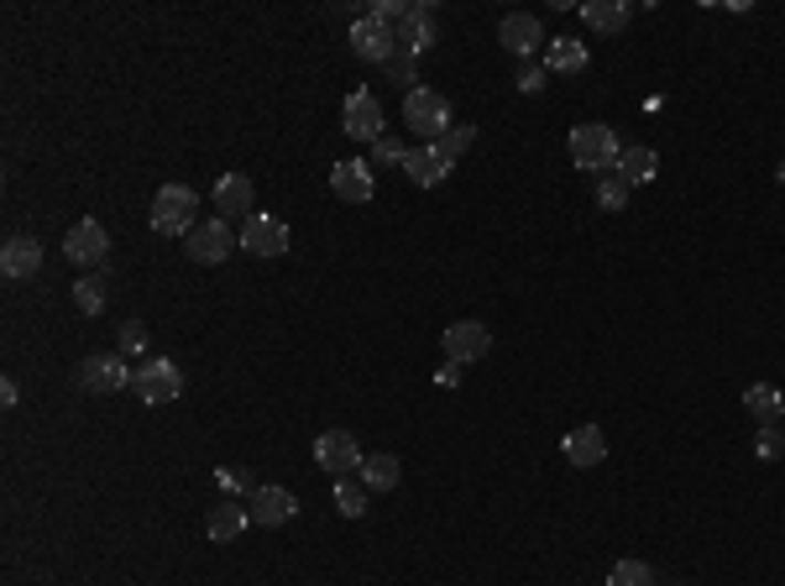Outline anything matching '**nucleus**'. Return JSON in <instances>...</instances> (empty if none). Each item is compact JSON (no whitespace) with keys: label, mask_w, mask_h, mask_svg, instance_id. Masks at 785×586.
I'll return each instance as SVG.
<instances>
[{"label":"nucleus","mask_w":785,"mask_h":586,"mask_svg":"<svg viewBox=\"0 0 785 586\" xmlns=\"http://www.w3.org/2000/svg\"><path fill=\"white\" fill-rule=\"evenodd\" d=\"M246 513H252V524L278 529L299 513V503H294V492H283V487H257V492L246 498Z\"/></svg>","instance_id":"obj_16"},{"label":"nucleus","mask_w":785,"mask_h":586,"mask_svg":"<svg viewBox=\"0 0 785 586\" xmlns=\"http://www.w3.org/2000/svg\"><path fill=\"white\" fill-rule=\"evenodd\" d=\"M607 586H660V582H655V571L645 561H618L607 571Z\"/></svg>","instance_id":"obj_29"},{"label":"nucleus","mask_w":785,"mask_h":586,"mask_svg":"<svg viewBox=\"0 0 785 586\" xmlns=\"http://www.w3.org/2000/svg\"><path fill=\"white\" fill-rule=\"evenodd\" d=\"M565 461H571V466H582V471H592V466H603V461H607V435H603L597 425L571 429V435H565Z\"/></svg>","instance_id":"obj_19"},{"label":"nucleus","mask_w":785,"mask_h":586,"mask_svg":"<svg viewBox=\"0 0 785 586\" xmlns=\"http://www.w3.org/2000/svg\"><path fill=\"white\" fill-rule=\"evenodd\" d=\"M147 345V324L141 320H126L121 324V351H141Z\"/></svg>","instance_id":"obj_36"},{"label":"nucleus","mask_w":785,"mask_h":586,"mask_svg":"<svg viewBox=\"0 0 785 586\" xmlns=\"http://www.w3.org/2000/svg\"><path fill=\"white\" fill-rule=\"evenodd\" d=\"M242 252H252V257H283L288 252V225L278 215H252L242 225Z\"/></svg>","instance_id":"obj_15"},{"label":"nucleus","mask_w":785,"mask_h":586,"mask_svg":"<svg viewBox=\"0 0 785 586\" xmlns=\"http://www.w3.org/2000/svg\"><path fill=\"white\" fill-rule=\"evenodd\" d=\"M450 168H456V162H445L435 147H414V152L403 158V179L414 183V189H441V183L450 179Z\"/></svg>","instance_id":"obj_17"},{"label":"nucleus","mask_w":785,"mask_h":586,"mask_svg":"<svg viewBox=\"0 0 785 586\" xmlns=\"http://www.w3.org/2000/svg\"><path fill=\"white\" fill-rule=\"evenodd\" d=\"M315 461H320V471H330V477H351V471H362L367 456L351 429H325L320 440H315Z\"/></svg>","instance_id":"obj_6"},{"label":"nucleus","mask_w":785,"mask_h":586,"mask_svg":"<svg viewBox=\"0 0 785 586\" xmlns=\"http://www.w3.org/2000/svg\"><path fill=\"white\" fill-rule=\"evenodd\" d=\"M0 404H6V408H17V404H21V387H17V377H6V383H0Z\"/></svg>","instance_id":"obj_38"},{"label":"nucleus","mask_w":785,"mask_h":586,"mask_svg":"<svg viewBox=\"0 0 785 586\" xmlns=\"http://www.w3.org/2000/svg\"><path fill=\"white\" fill-rule=\"evenodd\" d=\"M246 529H252V513H246L236 498L215 503V508H210V519H204V534H210L215 545H225V540H242Z\"/></svg>","instance_id":"obj_20"},{"label":"nucleus","mask_w":785,"mask_h":586,"mask_svg":"<svg viewBox=\"0 0 785 586\" xmlns=\"http://www.w3.org/2000/svg\"><path fill=\"white\" fill-rule=\"evenodd\" d=\"M330 194L346 204H367L372 194H378V179H372V162L362 158H346L330 168Z\"/></svg>","instance_id":"obj_13"},{"label":"nucleus","mask_w":785,"mask_h":586,"mask_svg":"<svg viewBox=\"0 0 785 586\" xmlns=\"http://www.w3.org/2000/svg\"><path fill=\"white\" fill-rule=\"evenodd\" d=\"M63 257L74 267H105L110 257V236H105L100 221H79L68 225V236H63Z\"/></svg>","instance_id":"obj_8"},{"label":"nucleus","mask_w":785,"mask_h":586,"mask_svg":"<svg viewBox=\"0 0 785 586\" xmlns=\"http://www.w3.org/2000/svg\"><path fill=\"white\" fill-rule=\"evenodd\" d=\"M383 74H388L393 84H403V89H409V84L420 89V58H409V53H393V58L383 63Z\"/></svg>","instance_id":"obj_32"},{"label":"nucleus","mask_w":785,"mask_h":586,"mask_svg":"<svg viewBox=\"0 0 785 586\" xmlns=\"http://www.w3.org/2000/svg\"><path fill=\"white\" fill-rule=\"evenodd\" d=\"M79 387H89V393H121V387H131V372H126L121 351H95V356H84Z\"/></svg>","instance_id":"obj_10"},{"label":"nucleus","mask_w":785,"mask_h":586,"mask_svg":"<svg viewBox=\"0 0 785 586\" xmlns=\"http://www.w3.org/2000/svg\"><path fill=\"white\" fill-rule=\"evenodd\" d=\"M565 147H571V162H576L582 173H607V168L618 173V158H624V147H618V137H613V126H603V121L571 126Z\"/></svg>","instance_id":"obj_1"},{"label":"nucleus","mask_w":785,"mask_h":586,"mask_svg":"<svg viewBox=\"0 0 785 586\" xmlns=\"http://www.w3.org/2000/svg\"><path fill=\"white\" fill-rule=\"evenodd\" d=\"M744 408L754 414V419H760V425H775V419L785 414V393H781L775 383H754V387L744 393Z\"/></svg>","instance_id":"obj_25"},{"label":"nucleus","mask_w":785,"mask_h":586,"mask_svg":"<svg viewBox=\"0 0 785 586\" xmlns=\"http://www.w3.org/2000/svg\"><path fill=\"white\" fill-rule=\"evenodd\" d=\"M513 84H519L523 95H540V89H544V68H540V63H519V79H513Z\"/></svg>","instance_id":"obj_35"},{"label":"nucleus","mask_w":785,"mask_h":586,"mask_svg":"<svg viewBox=\"0 0 785 586\" xmlns=\"http://www.w3.org/2000/svg\"><path fill=\"white\" fill-rule=\"evenodd\" d=\"M74 309H79V315H100L105 309V278H79V284H74Z\"/></svg>","instance_id":"obj_30"},{"label":"nucleus","mask_w":785,"mask_h":586,"mask_svg":"<svg viewBox=\"0 0 785 586\" xmlns=\"http://www.w3.org/2000/svg\"><path fill=\"white\" fill-rule=\"evenodd\" d=\"M351 53L362 63H378V68H383V63L399 53V38H393V26H383L378 17H362L351 26Z\"/></svg>","instance_id":"obj_14"},{"label":"nucleus","mask_w":785,"mask_h":586,"mask_svg":"<svg viewBox=\"0 0 785 586\" xmlns=\"http://www.w3.org/2000/svg\"><path fill=\"white\" fill-rule=\"evenodd\" d=\"M131 393H137L147 408H158V404H173L183 393V372L179 362H168V356H147V362L131 372Z\"/></svg>","instance_id":"obj_3"},{"label":"nucleus","mask_w":785,"mask_h":586,"mask_svg":"<svg viewBox=\"0 0 785 586\" xmlns=\"http://www.w3.org/2000/svg\"><path fill=\"white\" fill-rule=\"evenodd\" d=\"M498 42H503L508 53L519 63H534V53H540L544 42V26H540V17H529V11H513V17H503V26H498Z\"/></svg>","instance_id":"obj_11"},{"label":"nucleus","mask_w":785,"mask_h":586,"mask_svg":"<svg viewBox=\"0 0 785 586\" xmlns=\"http://www.w3.org/2000/svg\"><path fill=\"white\" fill-rule=\"evenodd\" d=\"M471 142H477V126H450L441 142H429V147H435V152H441L445 162H456L462 152H471Z\"/></svg>","instance_id":"obj_27"},{"label":"nucleus","mask_w":785,"mask_h":586,"mask_svg":"<svg viewBox=\"0 0 785 586\" xmlns=\"http://www.w3.org/2000/svg\"><path fill=\"white\" fill-rule=\"evenodd\" d=\"M435 383H441V387H456V383H462V366H456V362H445L441 372H435Z\"/></svg>","instance_id":"obj_39"},{"label":"nucleus","mask_w":785,"mask_h":586,"mask_svg":"<svg viewBox=\"0 0 785 586\" xmlns=\"http://www.w3.org/2000/svg\"><path fill=\"white\" fill-rule=\"evenodd\" d=\"M221 482H225V487H236L242 498H252V492H257V487H252V477H246V471H221Z\"/></svg>","instance_id":"obj_37"},{"label":"nucleus","mask_w":785,"mask_h":586,"mask_svg":"<svg viewBox=\"0 0 785 586\" xmlns=\"http://www.w3.org/2000/svg\"><path fill=\"white\" fill-rule=\"evenodd\" d=\"M628 17H634L628 0H586L582 6V21L592 26V32H624Z\"/></svg>","instance_id":"obj_23"},{"label":"nucleus","mask_w":785,"mask_h":586,"mask_svg":"<svg viewBox=\"0 0 785 586\" xmlns=\"http://www.w3.org/2000/svg\"><path fill=\"white\" fill-rule=\"evenodd\" d=\"M403 121H409V131H420V137H429V142H441L445 131H450V105H445V95H435L429 84H420V89H409L403 95Z\"/></svg>","instance_id":"obj_4"},{"label":"nucleus","mask_w":785,"mask_h":586,"mask_svg":"<svg viewBox=\"0 0 785 586\" xmlns=\"http://www.w3.org/2000/svg\"><path fill=\"white\" fill-rule=\"evenodd\" d=\"M215 210H221V221H252V179L246 173H225L215 183Z\"/></svg>","instance_id":"obj_18"},{"label":"nucleus","mask_w":785,"mask_h":586,"mask_svg":"<svg viewBox=\"0 0 785 586\" xmlns=\"http://www.w3.org/2000/svg\"><path fill=\"white\" fill-rule=\"evenodd\" d=\"M628 194H634V189H628V183L618 179V173H613V179H603V183H597V210H607V215H618V210H628Z\"/></svg>","instance_id":"obj_31"},{"label":"nucleus","mask_w":785,"mask_h":586,"mask_svg":"<svg viewBox=\"0 0 785 586\" xmlns=\"http://www.w3.org/2000/svg\"><path fill=\"white\" fill-rule=\"evenodd\" d=\"M781 450H785L781 429H775V425H765V429H760V440H754V456H760V461H775Z\"/></svg>","instance_id":"obj_34"},{"label":"nucleus","mask_w":785,"mask_h":586,"mask_svg":"<svg viewBox=\"0 0 785 586\" xmlns=\"http://www.w3.org/2000/svg\"><path fill=\"white\" fill-rule=\"evenodd\" d=\"M592 53H586V42L576 38H550L544 42V68H555V74H582Z\"/></svg>","instance_id":"obj_22"},{"label":"nucleus","mask_w":785,"mask_h":586,"mask_svg":"<svg viewBox=\"0 0 785 586\" xmlns=\"http://www.w3.org/2000/svg\"><path fill=\"white\" fill-rule=\"evenodd\" d=\"M655 173H660V152H655V147H624V158H618V179H624L628 189L649 183Z\"/></svg>","instance_id":"obj_24"},{"label":"nucleus","mask_w":785,"mask_h":586,"mask_svg":"<svg viewBox=\"0 0 785 586\" xmlns=\"http://www.w3.org/2000/svg\"><path fill=\"white\" fill-rule=\"evenodd\" d=\"M399 477H403V466H399V456H388V450H378V456H367V461H362L367 492H393V487H399Z\"/></svg>","instance_id":"obj_26"},{"label":"nucleus","mask_w":785,"mask_h":586,"mask_svg":"<svg viewBox=\"0 0 785 586\" xmlns=\"http://www.w3.org/2000/svg\"><path fill=\"white\" fill-rule=\"evenodd\" d=\"M38 267H42L38 236H11V242L0 246V273H6V278H32Z\"/></svg>","instance_id":"obj_21"},{"label":"nucleus","mask_w":785,"mask_h":586,"mask_svg":"<svg viewBox=\"0 0 785 586\" xmlns=\"http://www.w3.org/2000/svg\"><path fill=\"white\" fill-rule=\"evenodd\" d=\"M336 508H341L346 519H362V513H367V482H351V477H341V482H336Z\"/></svg>","instance_id":"obj_28"},{"label":"nucleus","mask_w":785,"mask_h":586,"mask_svg":"<svg viewBox=\"0 0 785 586\" xmlns=\"http://www.w3.org/2000/svg\"><path fill=\"white\" fill-rule=\"evenodd\" d=\"M441 345H445V356H450L456 366L482 362L487 351H492V330H487L482 320H450L445 324V335H441Z\"/></svg>","instance_id":"obj_7"},{"label":"nucleus","mask_w":785,"mask_h":586,"mask_svg":"<svg viewBox=\"0 0 785 586\" xmlns=\"http://www.w3.org/2000/svg\"><path fill=\"white\" fill-rule=\"evenodd\" d=\"M670 586H676V582H670Z\"/></svg>","instance_id":"obj_41"},{"label":"nucleus","mask_w":785,"mask_h":586,"mask_svg":"<svg viewBox=\"0 0 785 586\" xmlns=\"http://www.w3.org/2000/svg\"><path fill=\"white\" fill-rule=\"evenodd\" d=\"M393 38H399V53H409V58H424L429 47H435V6H424V0H414V11L393 26Z\"/></svg>","instance_id":"obj_12"},{"label":"nucleus","mask_w":785,"mask_h":586,"mask_svg":"<svg viewBox=\"0 0 785 586\" xmlns=\"http://www.w3.org/2000/svg\"><path fill=\"white\" fill-rule=\"evenodd\" d=\"M341 126H346V137H357V142H378V137H388L383 131V100H378V95H367V89L346 95Z\"/></svg>","instance_id":"obj_9"},{"label":"nucleus","mask_w":785,"mask_h":586,"mask_svg":"<svg viewBox=\"0 0 785 586\" xmlns=\"http://www.w3.org/2000/svg\"><path fill=\"white\" fill-rule=\"evenodd\" d=\"M200 225V194L189 183H162L152 200V231L158 236H189Z\"/></svg>","instance_id":"obj_2"},{"label":"nucleus","mask_w":785,"mask_h":586,"mask_svg":"<svg viewBox=\"0 0 785 586\" xmlns=\"http://www.w3.org/2000/svg\"><path fill=\"white\" fill-rule=\"evenodd\" d=\"M403 158H409V147H403L399 137H378V142H372V162H378V168H403Z\"/></svg>","instance_id":"obj_33"},{"label":"nucleus","mask_w":785,"mask_h":586,"mask_svg":"<svg viewBox=\"0 0 785 586\" xmlns=\"http://www.w3.org/2000/svg\"><path fill=\"white\" fill-rule=\"evenodd\" d=\"M775 179H781V183H785V162H781V168H775Z\"/></svg>","instance_id":"obj_40"},{"label":"nucleus","mask_w":785,"mask_h":586,"mask_svg":"<svg viewBox=\"0 0 785 586\" xmlns=\"http://www.w3.org/2000/svg\"><path fill=\"white\" fill-rule=\"evenodd\" d=\"M183 252H189L200 267H215L236 252V231H231V221H221V215H215V221H200L189 236H183Z\"/></svg>","instance_id":"obj_5"}]
</instances>
